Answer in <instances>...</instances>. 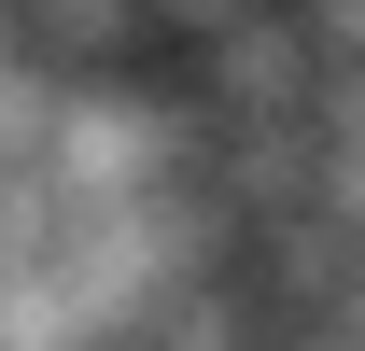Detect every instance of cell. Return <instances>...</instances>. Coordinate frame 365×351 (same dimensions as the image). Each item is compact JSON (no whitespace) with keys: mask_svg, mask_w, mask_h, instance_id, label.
Listing matches in <instances>:
<instances>
[{"mask_svg":"<svg viewBox=\"0 0 365 351\" xmlns=\"http://www.w3.org/2000/svg\"><path fill=\"white\" fill-rule=\"evenodd\" d=\"M155 14H169V29H197V43H211V29H239V14H267V0H155Z\"/></svg>","mask_w":365,"mask_h":351,"instance_id":"7a4b0ae2","label":"cell"},{"mask_svg":"<svg viewBox=\"0 0 365 351\" xmlns=\"http://www.w3.org/2000/svg\"><path fill=\"white\" fill-rule=\"evenodd\" d=\"M140 14H155V0H29V43H43L56 71H113V56L140 43Z\"/></svg>","mask_w":365,"mask_h":351,"instance_id":"6da1fadb","label":"cell"}]
</instances>
